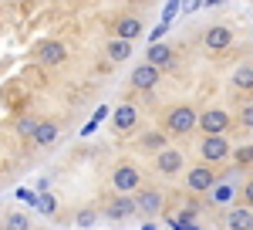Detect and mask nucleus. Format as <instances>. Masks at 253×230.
<instances>
[{
    "label": "nucleus",
    "instance_id": "obj_1",
    "mask_svg": "<svg viewBox=\"0 0 253 230\" xmlns=\"http://www.w3.org/2000/svg\"><path fill=\"white\" fill-rule=\"evenodd\" d=\"M196 118H199V112H193L189 105H179V109H172L166 115V129L172 135H189L196 129Z\"/></svg>",
    "mask_w": 253,
    "mask_h": 230
},
{
    "label": "nucleus",
    "instance_id": "obj_2",
    "mask_svg": "<svg viewBox=\"0 0 253 230\" xmlns=\"http://www.w3.org/2000/svg\"><path fill=\"white\" fill-rule=\"evenodd\" d=\"M196 125L203 129V135H223L230 125V112L226 109H206V112H199Z\"/></svg>",
    "mask_w": 253,
    "mask_h": 230
},
{
    "label": "nucleus",
    "instance_id": "obj_3",
    "mask_svg": "<svg viewBox=\"0 0 253 230\" xmlns=\"http://www.w3.org/2000/svg\"><path fill=\"white\" fill-rule=\"evenodd\" d=\"M138 183H142V176H138V170L132 166V163H122V166H115V172H112V186H115V193L128 196V193L138 190Z\"/></svg>",
    "mask_w": 253,
    "mask_h": 230
},
{
    "label": "nucleus",
    "instance_id": "obj_4",
    "mask_svg": "<svg viewBox=\"0 0 253 230\" xmlns=\"http://www.w3.org/2000/svg\"><path fill=\"white\" fill-rule=\"evenodd\" d=\"M199 156H203V163H219V159H226V156H230V139H226V135H203Z\"/></svg>",
    "mask_w": 253,
    "mask_h": 230
},
{
    "label": "nucleus",
    "instance_id": "obj_5",
    "mask_svg": "<svg viewBox=\"0 0 253 230\" xmlns=\"http://www.w3.org/2000/svg\"><path fill=\"white\" fill-rule=\"evenodd\" d=\"M186 186L193 193H210L216 186V172H213V166H193V170L186 172Z\"/></svg>",
    "mask_w": 253,
    "mask_h": 230
},
{
    "label": "nucleus",
    "instance_id": "obj_6",
    "mask_svg": "<svg viewBox=\"0 0 253 230\" xmlns=\"http://www.w3.org/2000/svg\"><path fill=\"white\" fill-rule=\"evenodd\" d=\"M186 166V156H182V149H175V146H169V149H162V153H156V170L162 172V176H175V172Z\"/></svg>",
    "mask_w": 253,
    "mask_h": 230
},
{
    "label": "nucleus",
    "instance_id": "obj_7",
    "mask_svg": "<svg viewBox=\"0 0 253 230\" xmlns=\"http://www.w3.org/2000/svg\"><path fill=\"white\" fill-rule=\"evenodd\" d=\"M203 44H206L210 51H226V48L233 44V31H230L226 24H213V27L206 31V38H203Z\"/></svg>",
    "mask_w": 253,
    "mask_h": 230
},
{
    "label": "nucleus",
    "instance_id": "obj_8",
    "mask_svg": "<svg viewBox=\"0 0 253 230\" xmlns=\"http://www.w3.org/2000/svg\"><path fill=\"white\" fill-rule=\"evenodd\" d=\"M159 78H162L159 68H152V64H138L135 71H132V88H138V92H152V88L159 85Z\"/></svg>",
    "mask_w": 253,
    "mask_h": 230
},
{
    "label": "nucleus",
    "instance_id": "obj_9",
    "mask_svg": "<svg viewBox=\"0 0 253 230\" xmlns=\"http://www.w3.org/2000/svg\"><path fill=\"white\" fill-rule=\"evenodd\" d=\"M132 213H135V200H132V196H122V193H118L115 200L105 207V217H108V220H115V224L128 220Z\"/></svg>",
    "mask_w": 253,
    "mask_h": 230
},
{
    "label": "nucleus",
    "instance_id": "obj_10",
    "mask_svg": "<svg viewBox=\"0 0 253 230\" xmlns=\"http://www.w3.org/2000/svg\"><path fill=\"white\" fill-rule=\"evenodd\" d=\"M135 122H138L135 105H118V109H112V129L115 132H132Z\"/></svg>",
    "mask_w": 253,
    "mask_h": 230
},
{
    "label": "nucleus",
    "instance_id": "obj_11",
    "mask_svg": "<svg viewBox=\"0 0 253 230\" xmlns=\"http://www.w3.org/2000/svg\"><path fill=\"white\" fill-rule=\"evenodd\" d=\"M135 210H142L145 217H159L162 213V193L159 190H145L135 196Z\"/></svg>",
    "mask_w": 253,
    "mask_h": 230
},
{
    "label": "nucleus",
    "instance_id": "obj_12",
    "mask_svg": "<svg viewBox=\"0 0 253 230\" xmlns=\"http://www.w3.org/2000/svg\"><path fill=\"white\" fill-rule=\"evenodd\" d=\"M38 58L44 61V64H61L64 58H68V48L61 44V41H44L38 48Z\"/></svg>",
    "mask_w": 253,
    "mask_h": 230
},
{
    "label": "nucleus",
    "instance_id": "obj_13",
    "mask_svg": "<svg viewBox=\"0 0 253 230\" xmlns=\"http://www.w3.org/2000/svg\"><path fill=\"white\" fill-rule=\"evenodd\" d=\"M253 227V210L250 207H233L226 213V230H250Z\"/></svg>",
    "mask_w": 253,
    "mask_h": 230
},
{
    "label": "nucleus",
    "instance_id": "obj_14",
    "mask_svg": "<svg viewBox=\"0 0 253 230\" xmlns=\"http://www.w3.org/2000/svg\"><path fill=\"white\" fill-rule=\"evenodd\" d=\"M138 34H142V20H138V17H122V20H118V27H115V38L118 41H128V44H132Z\"/></svg>",
    "mask_w": 253,
    "mask_h": 230
},
{
    "label": "nucleus",
    "instance_id": "obj_15",
    "mask_svg": "<svg viewBox=\"0 0 253 230\" xmlns=\"http://www.w3.org/2000/svg\"><path fill=\"white\" fill-rule=\"evenodd\" d=\"M172 48H169V44H152V48H149V61H145V64H152V68H159V71H162V68H166V64H172Z\"/></svg>",
    "mask_w": 253,
    "mask_h": 230
},
{
    "label": "nucleus",
    "instance_id": "obj_16",
    "mask_svg": "<svg viewBox=\"0 0 253 230\" xmlns=\"http://www.w3.org/2000/svg\"><path fill=\"white\" fill-rule=\"evenodd\" d=\"M233 196H236L233 179H216V186L210 190V200H213V203H233Z\"/></svg>",
    "mask_w": 253,
    "mask_h": 230
},
{
    "label": "nucleus",
    "instance_id": "obj_17",
    "mask_svg": "<svg viewBox=\"0 0 253 230\" xmlns=\"http://www.w3.org/2000/svg\"><path fill=\"white\" fill-rule=\"evenodd\" d=\"M31 139H34L38 146H54V142H58V125H54V122H38Z\"/></svg>",
    "mask_w": 253,
    "mask_h": 230
},
{
    "label": "nucleus",
    "instance_id": "obj_18",
    "mask_svg": "<svg viewBox=\"0 0 253 230\" xmlns=\"http://www.w3.org/2000/svg\"><path fill=\"white\" fill-rule=\"evenodd\" d=\"M230 81H233V88H240V92H253V64H240Z\"/></svg>",
    "mask_w": 253,
    "mask_h": 230
},
{
    "label": "nucleus",
    "instance_id": "obj_19",
    "mask_svg": "<svg viewBox=\"0 0 253 230\" xmlns=\"http://www.w3.org/2000/svg\"><path fill=\"white\" fill-rule=\"evenodd\" d=\"M105 55L112 58V61H125V58H132V44H128V41L112 38V41H108V48H105Z\"/></svg>",
    "mask_w": 253,
    "mask_h": 230
},
{
    "label": "nucleus",
    "instance_id": "obj_20",
    "mask_svg": "<svg viewBox=\"0 0 253 230\" xmlns=\"http://www.w3.org/2000/svg\"><path fill=\"white\" fill-rule=\"evenodd\" d=\"M138 142H142V149H149V153H162V149H169V142H166V135H162V132H145Z\"/></svg>",
    "mask_w": 253,
    "mask_h": 230
},
{
    "label": "nucleus",
    "instance_id": "obj_21",
    "mask_svg": "<svg viewBox=\"0 0 253 230\" xmlns=\"http://www.w3.org/2000/svg\"><path fill=\"white\" fill-rule=\"evenodd\" d=\"M3 230H31V220L24 217V213H7V224Z\"/></svg>",
    "mask_w": 253,
    "mask_h": 230
},
{
    "label": "nucleus",
    "instance_id": "obj_22",
    "mask_svg": "<svg viewBox=\"0 0 253 230\" xmlns=\"http://www.w3.org/2000/svg\"><path fill=\"white\" fill-rule=\"evenodd\" d=\"M95 220H98V213L91 210V207H84V210H78V213H75V224H78V227H91Z\"/></svg>",
    "mask_w": 253,
    "mask_h": 230
},
{
    "label": "nucleus",
    "instance_id": "obj_23",
    "mask_svg": "<svg viewBox=\"0 0 253 230\" xmlns=\"http://www.w3.org/2000/svg\"><path fill=\"white\" fill-rule=\"evenodd\" d=\"M34 125H38V118L24 115V118L17 122V135H24V139H31V135H34Z\"/></svg>",
    "mask_w": 253,
    "mask_h": 230
},
{
    "label": "nucleus",
    "instance_id": "obj_24",
    "mask_svg": "<svg viewBox=\"0 0 253 230\" xmlns=\"http://www.w3.org/2000/svg\"><path fill=\"white\" fill-rule=\"evenodd\" d=\"M38 210H41V213H47V217H51V213L58 210V203H54V196H51V193L38 196Z\"/></svg>",
    "mask_w": 253,
    "mask_h": 230
},
{
    "label": "nucleus",
    "instance_id": "obj_25",
    "mask_svg": "<svg viewBox=\"0 0 253 230\" xmlns=\"http://www.w3.org/2000/svg\"><path fill=\"white\" fill-rule=\"evenodd\" d=\"M233 159H236V166H250V163H253V146H243V149H236Z\"/></svg>",
    "mask_w": 253,
    "mask_h": 230
},
{
    "label": "nucleus",
    "instance_id": "obj_26",
    "mask_svg": "<svg viewBox=\"0 0 253 230\" xmlns=\"http://www.w3.org/2000/svg\"><path fill=\"white\" fill-rule=\"evenodd\" d=\"M240 122H243L247 129H253V102H247V105L240 109Z\"/></svg>",
    "mask_w": 253,
    "mask_h": 230
},
{
    "label": "nucleus",
    "instance_id": "obj_27",
    "mask_svg": "<svg viewBox=\"0 0 253 230\" xmlns=\"http://www.w3.org/2000/svg\"><path fill=\"white\" fill-rule=\"evenodd\" d=\"M240 193H243V207H250V210H253V176L243 183V190H240Z\"/></svg>",
    "mask_w": 253,
    "mask_h": 230
},
{
    "label": "nucleus",
    "instance_id": "obj_28",
    "mask_svg": "<svg viewBox=\"0 0 253 230\" xmlns=\"http://www.w3.org/2000/svg\"><path fill=\"white\" fill-rule=\"evenodd\" d=\"M250 230H253V227H250Z\"/></svg>",
    "mask_w": 253,
    "mask_h": 230
}]
</instances>
